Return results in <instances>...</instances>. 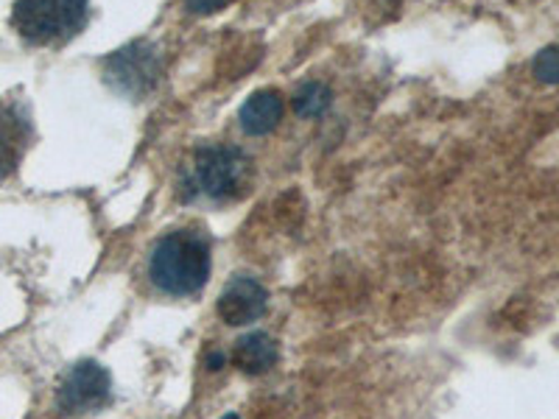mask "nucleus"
Here are the masks:
<instances>
[{
	"label": "nucleus",
	"instance_id": "nucleus-1",
	"mask_svg": "<svg viewBox=\"0 0 559 419\" xmlns=\"http://www.w3.org/2000/svg\"><path fill=\"white\" fill-rule=\"evenodd\" d=\"M148 277L168 297H193L207 286L210 243L193 227L159 238L148 258Z\"/></svg>",
	"mask_w": 559,
	"mask_h": 419
},
{
	"label": "nucleus",
	"instance_id": "nucleus-2",
	"mask_svg": "<svg viewBox=\"0 0 559 419\" xmlns=\"http://www.w3.org/2000/svg\"><path fill=\"white\" fill-rule=\"evenodd\" d=\"M252 163L236 146H202L193 154L191 166L185 168V199H213L229 202L247 193Z\"/></svg>",
	"mask_w": 559,
	"mask_h": 419
},
{
	"label": "nucleus",
	"instance_id": "nucleus-3",
	"mask_svg": "<svg viewBox=\"0 0 559 419\" xmlns=\"http://www.w3.org/2000/svg\"><path fill=\"white\" fill-rule=\"evenodd\" d=\"M87 23V0H14L12 26L32 45H62Z\"/></svg>",
	"mask_w": 559,
	"mask_h": 419
},
{
	"label": "nucleus",
	"instance_id": "nucleus-4",
	"mask_svg": "<svg viewBox=\"0 0 559 419\" xmlns=\"http://www.w3.org/2000/svg\"><path fill=\"white\" fill-rule=\"evenodd\" d=\"M159 79H163V59H159L157 48L143 39L129 43L127 48L104 59V82L118 96L134 98V101L146 98L148 93H154Z\"/></svg>",
	"mask_w": 559,
	"mask_h": 419
},
{
	"label": "nucleus",
	"instance_id": "nucleus-5",
	"mask_svg": "<svg viewBox=\"0 0 559 419\" xmlns=\"http://www.w3.org/2000/svg\"><path fill=\"white\" fill-rule=\"evenodd\" d=\"M109 400V372L96 361H82L70 369L57 394V408L62 414L96 411Z\"/></svg>",
	"mask_w": 559,
	"mask_h": 419
},
{
	"label": "nucleus",
	"instance_id": "nucleus-6",
	"mask_svg": "<svg viewBox=\"0 0 559 419\" xmlns=\"http://www.w3.org/2000/svg\"><path fill=\"white\" fill-rule=\"evenodd\" d=\"M34 140L32 115L17 98H0V182L20 168Z\"/></svg>",
	"mask_w": 559,
	"mask_h": 419
},
{
	"label": "nucleus",
	"instance_id": "nucleus-7",
	"mask_svg": "<svg viewBox=\"0 0 559 419\" xmlns=\"http://www.w3.org/2000/svg\"><path fill=\"white\" fill-rule=\"evenodd\" d=\"M266 306L269 291L258 279L236 277L229 279L227 288L218 297V316H222V322L238 327V324L258 322L266 313Z\"/></svg>",
	"mask_w": 559,
	"mask_h": 419
},
{
	"label": "nucleus",
	"instance_id": "nucleus-8",
	"mask_svg": "<svg viewBox=\"0 0 559 419\" xmlns=\"http://www.w3.org/2000/svg\"><path fill=\"white\" fill-rule=\"evenodd\" d=\"M283 112H286V107H283V96L277 89H261V93L247 98V104L238 112V123L247 134L261 137V134L277 129V123L283 121Z\"/></svg>",
	"mask_w": 559,
	"mask_h": 419
},
{
	"label": "nucleus",
	"instance_id": "nucleus-9",
	"mask_svg": "<svg viewBox=\"0 0 559 419\" xmlns=\"http://www.w3.org/2000/svg\"><path fill=\"white\" fill-rule=\"evenodd\" d=\"M233 361L243 375H263L277 363V344L266 333H249L233 349Z\"/></svg>",
	"mask_w": 559,
	"mask_h": 419
},
{
	"label": "nucleus",
	"instance_id": "nucleus-10",
	"mask_svg": "<svg viewBox=\"0 0 559 419\" xmlns=\"http://www.w3.org/2000/svg\"><path fill=\"white\" fill-rule=\"evenodd\" d=\"M331 89L324 87L322 82H308L294 93V112L299 118H319L324 109L331 107Z\"/></svg>",
	"mask_w": 559,
	"mask_h": 419
},
{
	"label": "nucleus",
	"instance_id": "nucleus-11",
	"mask_svg": "<svg viewBox=\"0 0 559 419\" xmlns=\"http://www.w3.org/2000/svg\"><path fill=\"white\" fill-rule=\"evenodd\" d=\"M534 76L543 84H559V45H551L534 59Z\"/></svg>",
	"mask_w": 559,
	"mask_h": 419
},
{
	"label": "nucleus",
	"instance_id": "nucleus-12",
	"mask_svg": "<svg viewBox=\"0 0 559 419\" xmlns=\"http://www.w3.org/2000/svg\"><path fill=\"white\" fill-rule=\"evenodd\" d=\"M229 0H185V7L191 14H213V12H222L227 7Z\"/></svg>",
	"mask_w": 559,
	"mask_h": 419
},
{
	"label": "nucleus",
	"instance_id": "nucleus-13",
	"mask_svg": "<svg viewBox=\"0 0 559 419\" xmlns=\"http://www.w3.org/2000/svg\"><path fill=\"white\" fill-rule=\"evenodd\" d=\"M224 361H227V358H224L222 349H210L207 358H204V363H207L210 372H218V369H224Z\"/></svg>",
	"mask_w": 559,
	"mask_h": 419
},
{
	"label": "nucleus",
	"instance_id": "nucleus-14",
	"mask_svg": "<svg viewBox=\"0 0 559 419\" xmlns=\"http://www.w3.org/2000/svg\"><path fill=\"white\" fill-rule=\"evenodd\" d=\"M224 419H238V417H236V414H227V417H224Z\"/></svg>",
	"mask_w": 559,
	"mask_h": 419
}]
</instances>
